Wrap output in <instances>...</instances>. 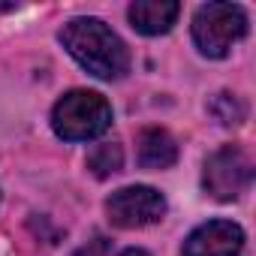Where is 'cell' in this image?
Segmentation results:
<instances>
[{
  "label": "cell",
  "instance_id": "1",
  "mask_svg": "<svg viewBox=\"0 0 256 256\" xmlns=\"http://www.w3.org/2000/svg\"><path fill=\"white\" fill-rule=\"evenodd\" d=\"M64 48L96 78H120L130 70V52L120 36L100 18H72L60 30Z\"/></svg>",
  "mask_w": 256,
  "mask_h": 256
},
{
  "label": "cell",
  "instance_id": "2",
  "mask_svg": "<svg viewBox=\"0 0 256 256\" xmlns=\"http://www.w3.org/2000/svg\"><path fill=\"white\" fill-rule=\"evenodd\" d=\"M112 124V106L102 94L94 90H70L58 100L52 112L54 133L66 142H88L108 130Z\"/></svg>",
  "mask_w": 256,
  "mask_h": 256
},
{
  "label": "cell",
  "instance_id": "3",
  "mask_svg": "<svg viewBox=\"0 0 256 256\" xmlns=\"http://www.w3.org/2000/svg\"><path fill=\"white\" fill-rule=\"evenodd\" d=\"M244 34L247 16L235 4H205L193 16V42L205 58H226Z\"/></svg>",
  "mask_w": 256,
  "mask_h": 256
},
{
  "label": "cell",
  "instance_id": "4",
  "mask_svg": "<svg viewBox=\"0 0 256 256\" xmlns=\"http://www.w3.org/2000/svg\"><path fill=\"white\" fill-rule=\"evenodd\" d=\"M250 178H253V163L247 151L238 145H223L205 160L202 184H205V193L214 196L217 202L238 199L250 187Z\"/></svg>",
  "mask_w": 256,
  "mask_h": 256
},
{
  "label": "cell",
  "instance_id": "5",
  "mask_svg": "<svg viewBox=\"0 0 256 256\" xmlns=\"http://www.w3.org/2000/svg\"><path fill=\"white\" fill-rule=\"evenodd\" d=\"M106 214L118 229H142L166 214V199L160 190L133 184V187H120L106 199Z\"/></svg>",
  "mask_w": 256,
  "mask_h": 256
},
{
  "label": "cell",
  "instance_id": "6",
  "mask_svg": "<svg viewBox=\"0 0 256 256\" xmlns=\"http://www.w3.org/2000/svg\"><path fill=\"white\" fill-rule=\"evenodd\" d=\"M244 247V232L232 220H211L193 229L181 247V256H238Z\"/></svg>",
  "mask_w": 256,
  "mask_h": 256
},
{
  "label": "cell",
  "instance_id": "7",
  "mask_svg": "<svg viewBox=\"0 0 256 256\" xmlns=\"http://www.w3.org/2000/svg\"><path fill=\"white\" fill-rule=\"evenodd\" d=\"M181 6L175 4V0H136V4L126 10V16H130V24L145 34V36H160L166 34L175 18H178Z\"/></svg>",
  "mask_w": 256,
  "mask_h": 256
},
{
  "label": "cell",
  "instance_id": "8",
  "mask_svg": "<svg viewBox=\"0 0 256 256\" xmlns=\"http://www.w3.org/2000/svg\"><path fill=\"white\" fill-rule=\"evenodd\" d=\"M175 160H178V145L166 130L151 126V130L139 133V163L145 169H169Z\"/></svg>",
  "mask_w": 256,
  "mask_h": 256
},
{
  "label": "cell",
  "instance_id": "9",
  "mask_svg": "<svg viewBox=\"0 0 256 256\" xmlns=\"http://www.w3.org/2000/svg\"><path fill=\"white\" fill-rule=\"evenodd\" d=\"M120 166H124V151H120V145H114V142L96 145V148L88 154V169H90L96 178H108V175L120 172Z\"/></svg>",
  "mask_w": 256,
  "mask_h": 256
},
{
  "label": "cell",
  "instance_id": "10",
  "mask_svg": "<svg viewBox=\"0 0 256 256\" xmlns=\"http://www.w3.org/2000/svg\"><path fill=\"white\" fill-rule=\"evenodd\" d=\"M211 114L220 120V124H241V118H244V106L238 102V96L235 94H217L214 100H211Z\"/></svg>",
  "mask_w": 256,
  "mask_h": 256
},
{
  "label": "cell",
  "instance_id": "11",
  "mask_svg": "<svg viewBox=\"0 0 256 256\" xmlns=\"http://www.w3.org/2000/svg\"><path fill=\"white\" fill-rule=\"evenodd\" d=\"M72 256H106V241L102 238H94V241H88V247L76 250Z\"/></svg>",
  "mask_w": 256,
  "mask_h": 256
},
{
  "label": "cell",
  "instance_id": "12",
  "mask_svg": "<svg viewBox=\"0 0 256 256\" xmlns=\"http://www.w3.org/2000/svg\"><path fill=\"white\" fill-rule=\"evenodd\" d=\"M120 256H151L148 250H142V247H130V250H124Z\"/></svg>",
  "mask_w": 256,
  "mask_h": 256
}]
</instances>
